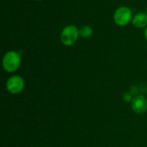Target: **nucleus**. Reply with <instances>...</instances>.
<instances>
[{
    "label": "nucleus",
    "mask_w": 147,
    "mask_h": 147,
    "mask_svg": "<svg viewBox=\"0 0 147 147\" xmlns=\"http://www.w3.org/2000/svg\"><path fill=\"white\" fill-rule=\"evenodd\" d=\"M113 19L117 26L125 27L132 22L133 11L128 6H120L115 9Z\"/></svg>",
    "instance_id": "nucleus-3"
},
{
    "label": "nucleus",
    "mask_w": 147,
    "mask_h": 147,
    "mask_svg": "<svg viewBox=\"0 0 147 147\" xmlns=\"http://www.w3.org/2000/svg\"><path fill=\"white\" fill-rule=\"evenodd\" d=\"M146 13H147V9H146Z\"/></svg>",
    "instance_id": "nucleus-10"
},
{
    "label": "nucleus",
    "mask_w": 147,
    "mask_h": 147,
    "mask_svg": "<svg viewBox=\"0 0 147 147\" xmlns=\"http://www.w3.org/2000/svg\"><path fill=\"white\" fill-rule=\"evenodd\" d=\"M93 34V28L90 25H83L79 28V35L82 38H90Z\"/></svg>",
    "instance_id": "nucleus-7"
},
{
    "label": "nucleus",
    "mask_w": 147,
    "mask_h": 147,
    "mask_svg": "<svg viewBox=\"0 0 147 147\" xmlns=\"http://www.w3.org/2000/svg\"><path fill=\"white\" fill-rule=\"evenodd\" d=\"M24 80L18 75L11 76L6 82V89L12 95L20 94L24 89Z\"/></svg>",
    "instance_id": "nucleus-4"
},
{
    "label": "nucleus",
    "mask_w": 147,
    "mask_h": 147,
    "mask_svg": "<svg viewBox=\"0 0 147 147\" xmlns=\"http://www.w3.org/2000/svg\"><path fill=\"white\" fill-rule=\"evenodd\" d=\"M144 35H145V38L147 40V27L145 28V32H144Z\"/></svg>",
    "instance_id": "nucleus-8"
},
{
    "label": "nucleus",
    "mask_w": 147,
    "mask_h": 147,
    "mask_svg": "<svg viewBox=\"0 0 147 147\" xmlns=\"http://www.w3.org/2000/svg\"><path fill=\"white\" fill-rule=\"evenodd\" d=\"M131 108L135 114H145L147 111V99L143 95L136 96L132 100Z\"/></svg>",
    "instance_id": "nucleus-5"
},
{
    "label": "nucleus",
    "mask_w": 147,
    "mask_h": 147,
    "mask_svg": "<svg viewBox=\"0 0 147 147\" xmlns=\"http://www.w3.org/2000/svg\"><path fill=\"white\" fill-rule=\"evenodd\" d=\"M132 24L137 28H146L147 27V13L140 12L133 16Z\"/></svg>",
    "instance_id": "nucleus-6"
},
{
    "label": "nucleus",
    "mask_w": 147,
    "mask_h": 147,
    "mask_svg": "<svg viewBox=\"0 0 147 147\" xmlns=\"http://www.w3.org/2000/svg\"><path fill=\"white\" fill-rule=\"evenodd\" d=\"M21 63H22L21 54L18 52L13 50L7 52L3 55L2 60V65L3 70L9 73H12L16 70H18V68L21 65Z\"/></svg>",
    "instance_id": "nucleus-1"
},
{
    "label": "nucleus",
    "mask_w": 147,
    "mask_h": 147,
    "mask_svg": "<svg viewBox=\"0 0 147 147\" xmlns=\"http://www.w3.org/2000/svg\"><path fill=\"white\" fill-rule=\"evenodd\" d=\"M35 1H41V0H35Z\"/></svg>",
    "instance_id": "nucleus-9"
},
{
    "label": "nucleus",
    "mask_w": 147,
    "mask_h": 147,
    "mask_svg": "<svg viewBox=\"0 0 147 147\" xmlns=\"http://www.w3.org/2000/svg\"><path fill=\"white\" fill-rule=\"evenodd\" d=\"M79 36V28L73 24H69L62 29L59 38L64 46L71 47L78 41Z\"/></svg>",
    "instance_id": "nucleus-2"
}]
</instances>
